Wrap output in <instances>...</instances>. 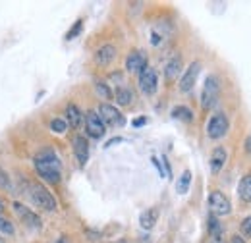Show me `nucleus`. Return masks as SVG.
<instances>
[{
	"label": "nucleus",
	"mask_w": 251,
	"mask_h": 243,
	"mask_svg": "<svg viewBox=\"0 0 251 243\" xmlns=\"http://www.w3.org/2000/svg\"><path fill=\"white\" fill-rule=\"evenodd\" d=\"M33 166H35V172L39 174L41 180H45L47 183H60L62 180V164H60V158L56 156V152L47 149V151H41L35 158H33Z\"/></svg>",
	"instance_id": "1"
},
{
	"label": "nucleus",
	"mask_w": 251,
	"mask_h": 243,
	"mask_svg": "<svg viewBox=\"0 0 251 243\" xmlns=\"http://www.w3.org/2000/svg\"><path fill=\"white\" fill-rule=\"evenodd\" d=\"M25 197L31 201L35 207H39V209H43V211H49V213H52V211H56V199L52 197V193L43 185V183L39 182H27L25 183Z\"/></svg>",
	"instance_id": "2"
},
{
	"label": "nucleus",
	"mask_w": 251,
	"mask_h": 243,
	"mask_svg": "<svg viewBox=\"0 0 251 243\" xmlns=\"http://www.w3.org/2000/svg\"><path fill=\"white\" fill-rule=\"evenodd\" d=\"M220 95V81L217 75H209L203 83V91H201V108L203 110H211L215 108L217 100Z\"/></svg>",
	"instance_id": "3"
},
{
	"label": "nucleus",
	"mask_w": 251,
	"mask_h": 243,
	"mask_svg": "<svg viewBox=\"0 0 251 243\" xmlns=\"http://www.w3.org/2000/svg\"><path fill=\"white\" fill-rule=\"evenodd\" d=\"M207 205L211 209V214H215L217 218L219 216H228L232 213V203L222 191H211L209 199H207Z\"/></svg>",
	"instance_id": "4"
},
{
	"label": "nucleus",
	"mask_w": 251,
	"mask_h": 243,
	"mask_svg": "<svg viewBox=\"0 0 251 243\" xmlns=\"http://www.w3.org/2000/svg\"><path fill=\"white\" fill-rule=\"evenodd\" d=\"M230 129V122L224 112H215L211 120L207 122V135L211 139H222Z\"/></svg>",
	"instance_id": "5"
},
{
	"label": "nucleus",
	"mask_w": 251,
	"mask_h": 243,
	"mask_svg": "<svg viewBox=\"0 0 251 243\" xmlns=\"http://www.w3.org/2000/svg\"><path fill=\"white\" fill-rule=\"evenodd\" d=\"M97 114L100 116V120H102L104 125H110V127H122L126 123V118L122 116V112H120L116 106L108 104V102H102V104L99 106Z\"/></svg>",
	"instance_id": "6"
},
{
	"label": "nucleus",
	"mask_w": 251,
	"mask_h": 243,
	"mask_svg": "<svg viewBox=\"0 0 251 243\" xmlns=\"http://www.w3.org/2000/svg\"><path fill=\"white\" fill-rule=\"evenodd\" d=\"M139 89L143 95H147V97H153L158 89V75L157 72L153 70V68H145V70H141L139 72Z\"/></svg>",
	"instance_id": "7"
},
{
	"label": "nucleus",
	"mask_w": 251,
	"mask_h": 243,
	"mask_svg": "<svg viewBox=\"0 0 251 243\" xmlns=\"http://www.w3.org/2000/svg\"><path fill=\"white\" fill-rule=\"evenodd\" d=\"M83 120H85V129H87V135H89V137L100 139V137L106 133V125L102 123L100 116H99L95 110H87L85 116H83Z\"/></svg>",
	"instance_id": "8"
},
{
	"label": "nucleus",
	"mask_w": 251,
	"mask_h": 243,
	"mask_svg": "<svg viewBox=\"0 0 251 243\" xmlns=\"http://www.w3.org/2000/svg\"><path fill=\"white\" fill-rule=\"evenodd\" d=\"M199 73H201V62L199 60L191 62L188 68L184 70V73H182V79H180V91L182 93L191 91V89L195 87V83H197Z\"/></svg>",
	"instance_id": "9"
},
{
	"label": "nucleus",
	"mask_w": 251,
	"mask_h": 243,
	"mask_svg": "<svg viewBox=\"0 0 251 243\" xmlns=\"http://www.w3.org/2000/svg\"><path fill=\"white\" fill-rule=\"evenodd\" d=\"M12 209H14V211H16V214L20 216V220H24V224H27V226H29V228H33V230H41L43 222H41L39 214H35L31 209H27L24 203L14 201V203H12Z\"/></svg>",
	"instance_id": "10"
},
{
	"label": "nucleus",
	"mask_w": 251,
	"mask_h": 243,
	"mask_svg": "<svg viewBox=\"0 0 251 243\" xmlns=\"http://www.w3.org/2000/svg\"><path fill=\"white\" fill-rule=\"evenodd\" d=\"M147 68V54L143 50H133L126 58V70L129 73H139L141 70Z\"/></svg>",
	"instance_id": "11"
},
{
	"label": "nucleus",
	"mask_w": 251,
	"mask_h": 243,
	"mask_svg": "<svg viewBox=\"0 0 251 243\" xmlns=\"http://www.w3.org/2000/svg\"><path fill=\"white\" fill-rule=\"evenodd\" d=\"M74 154L79 162V166H85L89 160V141L85 139V135H75L74 137Z\"/></svg>",
	"instance_id": "12"
},
{
	"label": "nucleus",
	"mask_w": 251,
	"mask_h": 243,
	"mask_svg": "<svg viewBox=\"0 0 251 243\" xmlns=\"http://www.w3.org/2000/svg\"><path fill=\"white\" fill-rule=\"evenodd\" d=\"M114 58H116V49L112 45H102L100 49L95 50V62L99 66H102V68L110 66L114 62Z\"/></svg>",
	"instance_id": "13"
},
{
	"label": "nucleus",
	"mask_w": 251,
	"mask_h": 243,
	"mask_svg": "<svg viewBox=\"0 0 251 243\" xmlns=\"http://www.w3.org/2000/svg\"><path fill=\"white\" fill-rule=\"evenodd\" d=\"M226 158H228V152L224 147H215V151L211 152V174H220V170L224 168V164H226Z\"/></svg>",
	"instance_id": "14"
},
{
	"label": "nucleus",
	"mask_w": 251,
	"mask_h": 243,
	"mask_svg": "<svg viewBox=\"0 0 251 243\" xmlns=\"http://www.w3.org/2000/svg\"><path fill=\"white\" fill-rule=\"evenodd\" d=\"M180 72H182V58L180 56H172L170 60L166 62V66H164V77H166V81L168 83L174 81L180 75Z\"/></svg>",
	"instance_id": "15"
},
{
	"label": "nucleus",
	"mask_w": 251,
	"mask_h": 243,
	"mask_svg": "<svg viewBox=\"0 0 251 243\" xmlns=\"http://www.w3.org/2000/svg\"><path fill=\"white\" fill-rule=\"evenodd\" d=\"M81 122H83V114H81V110H79L74 102H70V104L66 106V123H68L70 127L77 129V127L81 125Z\"/></svg>",
	"instance_id": "16"
},
{
	"label": "nucleus",
	"mask_w": 251,
	"mask_h": 243,
	"mask_svg": "<svg viewBox=\"0 0 251 243\" xmlns=\"http://www.w3.org/2000/svg\"><path fill=\"white\" fill-rule=\"evenodd\" d=\"M157 220H158V209H147L145 213H141V216H139V224H141L143 230H153L155 224H157Z\"/></svg>",
	"instance_id": "17"
},
{
	"label": "nucleus",
	"mask_w": 251,
	"mask_h": 243,
	"mask_svg": "<svg viewBox=\"0 0 251 243\" xmlns=\"http://www.w3.org/2000/svg\"><path fill=\"white\" fill-rule=\"evenodd\" d=\"M238 197L244 203H251V174H246L238 183Z\"/></svg>",
	"instance_id": "18"
},
{
	"label": "nucleus",
	"mask_w": 251,
	"mask_h": 243,
	"mask_svg": "<svg viewBox=\"0 0 251 243\" xmlns=\"http://www.w3.org/2000/svg\"><path fill=\"white\" fill-rule=\"evenodd\" d=\"M114 98H116V102L120 104V106H127V104H131V100H133V93L129 91L127 87L124 85H120L116 93H114Z\"/></svg>",
	"instance_id": "19"
},
{
	"label": "nucleus",
	"mask_w": 251,
	"mask_h": 243,
	"mask_svg": "<svg viewBox=\"0 0 251 243\" xmlns=\"http://www.w3.org/2000/svg\"><path fill=\"white\" fill-rule=\"evenodd\" d=\"M172 118H176V120L180 122H186V123H191L193 122V112L189 110L188 106H174L172 108Z\"/></svg>",
	"instance_id": "20"
},
{
	"label": "nucleus",
	"mask_w": 251,
	"mask_h": 243,
	"mask_svg": "<svg viewBox=\"0 0 251 243\" xmlns=\"http://www.w3.org/2000/svg\"><path fill=\"white\" fill-rule=\"evenodd\" d=\"M189 185H191V172H189V170H184L182 176H180L178 182H176V191H178L180 195H186L189 191Z\"/></svg>",
	"instance_id": "21"
},
{
	"label": "nucleus",
	"mask_w": 251,
	"mask_h": 243,
	"mask_svg": "<svg viewBox=\"0 0 251 243\" xmlns=\"http://www.w3.org/2000/svg\"><path fill=\"white\" fill-rule=\"evenodd\" d=\"M207 230H209V236H211V238H222V226H220L219 218H217L215 214L209 216V220H207Z\"/></svg>",
	"instance_id": "22"
},
{
	"label": "nucleus",
	"mask_w": 251,
	"mask_h": 243,
	"mask_svg": "<svg viewBox=\"0 0 251 243\" xmlns=\"http://www.w3.org/2000/svg\"><path fill=\"white\" fill-rule=\"evenodd\" d=\"M95 91H97V95H99L100 98H104V100H110V98L114 97V93H112L110 85H108L106 81H97V83H95Z\"/></svg>",
	"instance_id": "23"
},
{
	"label": "nucleus",
	"mask_w": 251,
	"mask_h": 243,
	"mask_svg": "<svg viewBox=\"0 0 251 243\" xmlns=\"http://www.w3.org/2000/svg\"><path fill=\"white\" fill-rule=\"evenodd\" d=\"M66 129H68V123H66L64 118H54V120H50V131H52V133L62 135V133H66Z\"/></svg>",
	"instance_id": "24"
},
{
	"label": "nucleus",
	"mask_w": 251,
	"mask_h": 243,
	"mask_svg": "<svg viewBox=\"0 0 251 243\" xmlns=\"http://www.w3.org/2000/svg\"><path fill=\"white\" fill-rule=\"evenodd\" d=\"M83 29V20H77L74 25H72V29L66 33V41H72V39H75L79 33Z\"/></svg>",
	"instance_id": "25"
},
{
	"label": "nucleus",
	"mask_w": 251,
	"mask_h": 243,
	"mask_svg": "<svg viewBox=\"0 0 251 243\" xmlns=\"http://www.w3.org/2000/svg\"><path fill=\"white\" fill-rule=\"evenodd\" d=\"M240 232H242V238H251V216L244 218L242 224H240Z\"/></svg>",
	"instance_id": "26"
},
{
	"label": "nucleus",
	"mask_w": 251,
	"mask_h": 243,
	"mask_svg": "<svg viewBox=\"0 0 251 243\" xmlns=\"http://www.w3.org/2000/svg\"><path fill=\"white\" fill-rule=\"evenodd\" d=\"M0 187H2V189H8V191L12 189L10 176H8V172H6V170H2V168H0Z\"/></svg>",
	"instance_id": "27"
},
{
	"label": "nucleus",
	"mask_w": 251,
	"mask_h": 243,
	"mask_svg": "<svg viewBox=\"0 0 251 243\" xmlns=\"http://www.w3.org/2000/svg\"><path fill=\"white\" fill-rule=\"evenodd\" d=\"M0 232H2V234H8V236L14 234V226H12L6 218H2V216H0Z\"/></svg>",
	"instance_id": "28"
},
{
	"label": "nucleus",
	"mask_w": 251,
	"mask_h": 243,
	"mask_svg": "<svg viewBox=\"0 0 251 243\" xmlns=\"http://www.w3.org/2000/svg\"><path fill=\"white\" fill-rule=\"evenodd\" d=\"M145 123H147V118H145V116H143V118H137V120L131 122V125H133V127H141V125H145Z\"/></svg>",
	"instance_id": "29"
},
{
	"label": "nucleus",
	"mask_w": 251,
	"mask_h": 243,
	"mask_svg": "<svg viewBox=\"0 0 251 243\" xmlns=\"http://www.w3.org/2000/svg\"><path fill=\"white\" fill-rule=\"evenodd\" d=\"M151 162H153V164L157 166V170H158V174H160V178H164V170H162V166H160V162H158L157 158H153Z\"/></svg>",
	"instance_id": "30"
},
{
	"label": "nucleus",
	"mask_w": 251,
	"mask_h": 243,
	"mask_svg": "<svg viewBox=\"0 0 251 243\" xmlns=\"http://www.w3.org/2000/svg\"><path fill=\"white\" fill-rule=\"evenodd\" d=\"M244 147H246V152H248V154H251V133L246 137V145H244Z\"/></svg>",
	"instance_id": "31"
},
{
	"label": "nucleus",
	"mask_w": 251,
	"mask_h": 243,
	"mask_svg": "<svg viewBox=\"0 0 251 243\" xmlns=\"http://www.w3.org/2000/svg\"><path fill=\"white\" fill-rule=\"evenodd\" d=\"M116 143H122V137H114V139H110L104 147H112V145H116Z\"/></svg>",
	"instance_id": "32"
},
{
	"label": "nucleus",
	"mask_w": 251,
	"mask_h": 243,
	"mask_svg": "<svg viewBox=\"0 0 251 243\" xmlns=\"http://www.w3.org/2000/svg\"><path fill=\"white\" fill-rule=\"evenodd\" d=\"M162 162H164V168H166V174H168V178L172 176V170H170V164H168V160H166V156H162Z\"/></svg>",
	"instance_id": "33"
},
{
	"label": "nucleus",
	"mask_w": 251,
	"mask_h": 243,
	"mask_svg": "<svg viewBox=\"0 0 251 243\" xmlns=\"http://www.w3.org/2000/svg\"><path fill=\"white\" fill-rule=\"evenodd\" d=\"M230 243H246V240H244L242 236H234V238L230 240Z\"/></svg>",
	"instance_id": "34"
},
{
	"label": "nucleus",
	"mask_w": 251,
	"mask_h": 243,
	"mask_svg": "<svg viewBox=\"0 0 251 243\" xmlns=\"http://www.w3.org/2000/svg\"><path fill=\"white\" fill-rule=\"evenodd\" d=\"M54 243H72V242H70V240H68L66 236H60V238H58V240H56Z\"/></svg>",
	"instance_id": "35"
},
{
	"label": "nucleus",
	"mask_w": 251,
	"mask_h": 243,
	"mask_svg": "<svg viewBox=\"0 0 251 243\" xmlns=\"http://www.w3.org/2000/svg\"><path fill=\"white\" fill-rule=\"evenodd\" d=\"M211 243H224V242H222V238H211Z\"/></svg>",
	"instance_id": "36"
},
{
	"label": "nucleus",
	"mask_w": 251,
	"mask_h": 243,
	"mask_svg": "<svg viewBox=\"0 0 251 243\" xmlns=\"http://www.w3.org/2000/svg\"><path fill=\"white\" fill-rule=\"evenodd\" d=\"M0 213H4V203L0 201Z\"/></svg>",
	"instance_id": "37"
},
{
	"label": "nucleus",
	"mask_w": 251,
	"mask_h": 243,
	"mask_svg": "<svg viewBox=\"0 0 251 243\" xmlns=\"http://www.w3.org/2000/svg\"><path fill=\"white\" fill-rule=\"evenodd\" d=\"M0 243H4V240H2V238H0Z\"/></svg>",
	"instance_id": "38"
}]
</instances>
